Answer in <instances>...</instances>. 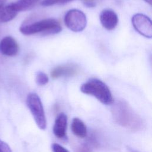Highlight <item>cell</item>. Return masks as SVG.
Masks as SVG:
<instances>
[{
  "mask_svg": "<svg viewBox=\"0 0 152 152\" xmlns=\"http://www.w3.org/2000/svg\"><path fill=\"white\" fill-rule=\"evenodd\" d=\"M128 150H129V152H139V151H138L137 150H135V149H134V148H130V147L128 148Z\"/></svg>",
  "mask_w": 152,
  "mask_h": 152,
  "instance_id": "cell-21",
  "label": "cell"
},
{
  "mask_svg": "<svg viewBox=\"0 0 152 152\" xmlns=\"http://www.w3.org/2000/svg\"><path fill=\"white\" fill-rule=\"evenodd\" d=\"M96 0H84V4L88 7H94L96 6Z\"/></svg>",
  "mask_w": 152,
  "mask_h": 152,
  "instance_id": "cell-19",
  "label": "cell"
},
{
  "mask_svg": "<svg viewBox=\"0 0 152 152\" xmlns=\"http://www.w3.org/2000/svg\"><path fill=\"white\" fill-rule=\"evenodd\" d=\"M20 31L24 35H32L37 33L50 35L61 32L62 27L58 20L50 18L22 25L20 27Z\"/></svg>",
  "mask_w": 152,
  "mask_h": 152,
  "instance_id": "cell-3",
  "label": "cell"
},
{
  "mask_svg": "<svg viewBox=\"0 0 152 152\" xmlns=\"http://www.w3.org/2000/svg\"><path fill=\"white\" fill-rule=\"evenodd\" d=\"M71 129L73 134L79 138H83L87 136V127L84 122L78 118H73L71 123Z\"/></svg>",
  "mask_w": 152,
  "mask_h": 152,
  "instance_id": "cell-11",
  "label": "cell"
},
{
  "mask_svg": "<svg viewBox=\"0 0 152 152\" xmlns=\"http://www.w3.org/2000/svg\"><path fill=\"white\" fill-rule=\"evenodd\" d=\"M80 90L84 94L94 97L104 104L109 105L113 102V96L109 87L98 78L89 79L81 85Z\"/></svg>",
  "mask_w": 152,
  "mask_h": 152,
  "instance_id": "cell-2",
  "label": "cell"
},
{
  "mask_svg": "<svg viewBox=\"0 0 152 152\" xmlns=\"http://www.w3.org/2000/svg\"><path fill=\"white\" fill-rule=\"evenodd\" d=\"M65 25L74 32L82 31L87 26L86 14L78 9H71L68 11L64 16Z\"/></svg>",
  "mask_w": 152,
  "mask_h": 152,
  "instance_id": "cell-5",
  "label": "cell"
},
{
  "mask_svg": "<svg viewBox=\"0 0 152 152\" xmlns=\"http://www.w3.org/2000/svg\"><path fill=\"white\" fill-rule=\"evenodd\" d=\"M67 127V116L64 113H61L56 117L53 127L54 135L59 138H64L66 135Z\"/></svg>",
  "mask_w": 152,
  "mask_h": 152,
  "instance_id": "cell-10",
  "label": "cell"
},
{
  "mask_svg": "<svg viewBox=\"0 0 152 152\" xmlns=\"http://www.w3.org/2000/svg\"><path fill=\"white\" fill-rule=\"evenodd\" d=\"M135 30L141 36L147 38L152 37V24L151 19L147 15L138 13L134 15L131 19Z\"/></svg>",
  "mask_w": 152,
  "mask_h": 152,
  "instance_id": "cell-6",
  "label": "cell"
},
{
  "mask_svg": "<svg viewBox=\"0 0 152 152\" xmlns=\"http://www.w3.org/2000/svg\"><path fill=\"white\" fill-rule=\"evenodd\" d=\"M73 0H43L41 2V5L44 7H49L56 4H64L68 3Z\"/></svg>",
  "mask_w": 152,
  "mask_h": 152,
  "instance_id": "cell-16",
  "label": "cell"
},
{
  "mask_svg": "<svg viewBox=\"0 0 152 152\" xmlns=\"http://www.w3.org/2000/svg\"><path fill=\"white\" fill-rule=\"evenodd\" d=\"M39 0H18L10 4L12 8L17 12L24 11L33 8Z\"/></svg>",
  "mask_w": 152,
  "mask_h": 152,
  "instance_id": "cell-13",
  "label": "cell"
},
{
  "mask_svg": "<svg viewBox=\"0 0 152 152\" xmlns=\"http://www.w3.org/2000/svg\"><path fill=\"white\" fill-rule=\"evenodd\" d=\"M112 115L119 125L133 131H138L144 126L140 116L124 101H118L112 107Z\"/></svg>",
  "mask_w": 152,
  "mask_h": 152,
  "instance_id": "cell-1",
  "label": "cell"
},
{
  "mask_svg": "<svg viewBox=\"0 0 152 152\" xmlns=\"http://www.w3.org/2000/svg\"><path fill=\"white\" fill-rule=\"evenodd\" d=\"M79 68L74 64H65L58 65L53 68L50 71V76L55 79L60 77H72L77 74Z\"/></svg>",
  "mask_w": 152,
  "mask_h": 152,
  "instance_id": "cell-7",
  "label": "cell"
},
{
  "mask_svg": "<svg viewBox=\"0 0 152 152\" xmlns=\"http://www.w3.org/2000/svg\"><path fill=\"white\" fill-rule=\"evenodd\" d=\"M144 1H145L146 2H147L148 4H149L150 5H151V0H144Z\"/></svg>",
  "mask_w": 152,
  "mask_h": 152,
  "instance_id": "cell-22",
  "label": "cell"
},
{
  "mask_svg": "<svg viewBox=\"0 0 152 152\" xmlns=\"http://www.w3.org/2000/svg\"><path fill=\"white\" fill-rule=\"evenodd\" d=\"M35 80L37 85L42 86L48 83L49 78L45 72L42 71H38L36 74Z\"/></svg>",
  "mask_w": 152,
  "mask_h": 152,
  "instance_id": "cell-15",
  "label": "cell"
},
{
  "mask_svg": "<svg viewBox=\"0 0 152 152\" xmlns=\"http://www.w3.org/2000/svg\"><path fill=\"white\" fill-rule=\"evenodd\" d=\"M96 142L92 140L89 142H84L79 145L75 149V152H93V147L96 146Z\"/></svg>",
  "mask_w": 152,
  "mask_h": 152,
  "instance_id": "cell-14",
  "label": "cell"
},
{
  "mask_svg": "<svg viewBox=\"0 0 152 152\" xmlns=\"http://www.w3.org/2000/svg\"><path fill=\"white\" fill-rule=\"evenodd\" d=\"M53 152H69L66 148L58 143H53L52 145Z\"/></svg>",
  "mask_w": 152,
  "mask_h": 152,
  "instance_id": "cell-17",
  "label": "cell"
},
{
  "mask_svg": "<svg viewBox=\"0 0 152 152\" xmlns=\"http://www.w3.org/2000/svg\"><path fill=\"white\" fill-rule=\"evenodd\" d=\"M18 12H16L10 4L2 7L0 9V22L7 23L13 20Z\"/></svg>",
  "mask_w": 152,
  "mask_h": 152,
  "instance_id": "cell-12",
  "label": "cell"
},
{
  "mask_svg": "<svg viewBox=\"0 0 152 152\" xmlns=\"http://www.w3.org/2000/svg\"><path fill=\"white\" fill-rule=\"evenodd\" d=\"M26 104L37 126L42 130L45 129L46 128V118L39 96L35 93H29L26 98Z\"/></svg>",
  "mask_w": 152,
  "mask_h": 152,
  "instance_id": "cell-4",
  "label": "cell"
},
{
  "mask_svg": "<svg viewBox=\"0 0 152 152\" xmlns=\"http://www.w3.org/2000/svg\"><path fill=\"white\" fill-rule=\"evenodd\" d=\"M102 26L107 30L114 29L118 23V17L116 13L110 9L103 10L99 16Z\"/></svg>",
  "mask_w": 152,
  "mask_h": 152,
  "instance_id": "cell-9",
  "label": "cell"
},
{
  "mask_svg": "<svg viewBox=\"0 0 152 152\" xmlns=\"http://www.w3.org/2000/svg\"><path fill=\"white\" fill-rule=\"evenodd\" d=\"M19 46L16 40L11 36H5L0 42V52L4 55L14 56L18 54Z\"/></svg>",
  "mask_w": 152,
  "mask_h": 152,
  "instance_id": "cell-8",
  "label": "cell"
},
{
  "mask_svg": "<svg viewBox=\"0 0 152 152\" xmlns=\"http://www.w3.org/2000/svg\"><path fill=\"white\" fill-rule=\"evenodd\" d=\"M0 152H12L8 144L1 140H0Z\"/></svg>",
  "mask_w": 152,
  "mask_h": 152,
  "instance_id": "cell-18",
  "label": "cell"
},
{
  "mask_svg": "<svg viewBox=\"0 0 152 152\" xmlns=\"http://www.w3.org/2000/svg\"><path fill=\"white\" fill-rule=\"evenodd\" d=\"M5 1H6V0H0V9L2 7H4V5L5 4Z\"/></svg>",
  "mask_w": 152,
  "mask_h": 152,
  "instance_id": "cell-20",
  "label": "cell"
}]
</instances>
